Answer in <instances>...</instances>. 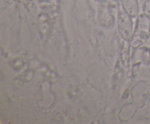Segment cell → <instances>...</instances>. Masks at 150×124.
I'll list each match as a JSON object with an SVG mask.
<instances>
[{
    "label": "cell",
    "mask_w": 150,
    "mask_h": 124,
    "mask_svg": "<svg viewBox=\"0 0 150 124\" xmlns=\"http://www.w3.org/2000/svg\"><path fill=\"white\" fill-rule=\"evenodd\" d=\"M123 10L130 17L136 18L139 13V5L138 0H121Z\"/></svg>",
    "instance_id": "obj_3"
},
{
    "label": "cell",
    "mask_w": 150,
    "mask_h": 124,
    "mask_svg": "<svg viewBox=\"0 0 150 124\" xmlns=\"http://www.w3.org/2000/svg\"><path fill=\"white\" fill-rule=\"evenodd\" d=\"M150 34V18L146 15L142 14L138 17L137 23L133 31L131 45L137 48L147 40Z\"/></svg>",
    "instance_id": "obj_1"
},
{
    "label": "cell",
    "mask_w": 150,
    "mask_h": 124,
    "mask_svg": "<svg viewBox=\"0 0 150 124\" xmlns=\"http://www.w3.org/2000/svg\"><path fill=\"white\" fill-rule=\"evenodd\" d=\"M118 32L120 36L126 41H131L133 34V23L130 17L125 10H120L117 18Z\"/></svg>",
    "instance_id": "obj_2"
}]
</instances>
